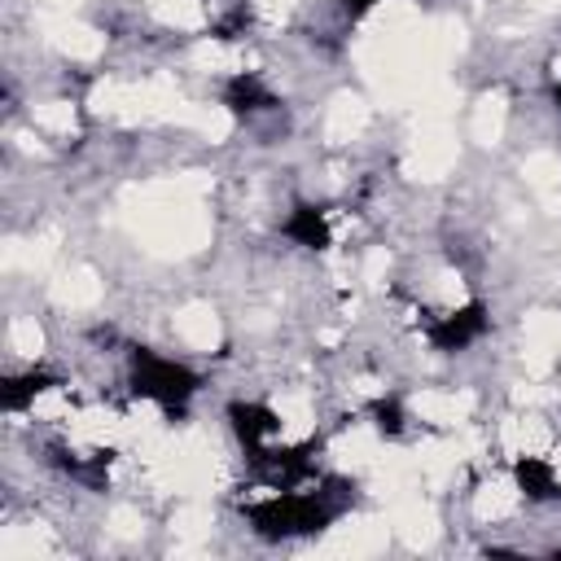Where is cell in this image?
<instances>
[{"mask_svg":"<svg viewBox=\"0 0 561 561\" xmlns=\"http://www.w3.org/2000/svg\"><path fill=\"white\" fill-rule=\"evenodd\" d=\"M513 478H517L526 500H557L561 495V478H557L552 460H543V456H517Z\"/></svg>","mask_w":561,"mask_h":561,"instance_id":"5","label":"cell"},{"mask_svg":"<svg viewBox=\"0 0 561 561\" xmlns=\"http://www.w3.org/2000/svg\"><path fill=\"white\" fill-rule=\"evenodd\" d=\"M373 4H377V0H342V9H346L351 18H359V13H368Z\"/></svg>","mask_w":561,"mask_h":561,"instance_id":"9","label":"cell"},{"mask_svg":"<svg viewBox=\"0 0 561 561\" xmlns=\"http://www.w3.org/2000/svg\"><path fill=\"white\" fill-rule=\"evenodd\" d=\"M280 232H285L294 245H302V250H324V245H329V219H324L320 206H298V210L285 219Z\"/></svg>","mask_w":561,"mask_h":561,"instance_id":"6","label":"cell"},{"mask_svg":"<svg viewBox=\"0 0 561 561\" xmlns=\"http://www.w3.org/2000/svg\"><path fill=\"white\" fill-rule=\"evenodd\" d=\"M557 105H561V88H557Z\"/></svg>","mask_w":561,"mask_h":561,"instance_id":"10","label":"cell"},{"mask_svg":"<svg viewBox=\"0 0 561 561\" xmlns=\"http://www.w3.org/2000/svg\"><path fill=\"white\" fill-rule=\"evenodd\" d=\"M228 425H232V434H237L250 451H263L280 421H276V412L263 408V403H232V408H228Z\"/></svg>","mask_w":561,"mask_h":561,"instance_id":"4","label":"cell"},{"mask_svg":"<svg viewBox=\"0 0 561 561\" xmlns=\"http://www.w3.org/2000/svg\"><path fill=\"white\" fill-rule=\"evenodd\" d=\"M131 390L149 403H162V408H180L197 394V373L171 355H158V351H136L131 355Z\"/></svg>","mask_w":561,"mask_h":561,"instance_id":"2","label":"cell"},{"mask_svg":"<svg viewBox=\"0 0 561 561\" xmlns=\"http://www.w3.org/2000/svg\"><path fill=\"white\" fill-rule=\"evenodd\" d=\"M224 105H228L232 114H259V110L272 105V96L263 92V83H259L254 75H237V79L228 83V92H224Z\"/></svg>","mask_w":561,"mask_h":561,"instance_id":"7","label":"cell"},{"mask_svg":"<svg viewBox=\"0 0 561 561\" xmlns=\"http://www.w3.org/2000/svg\"><path fill=\"white\" fill-rule=\"evenodd\" d=\"M337 517V504L329 491H294L276 486L263 504H250V522L263 539H294V535H316Z\"/></svg>","mask_w":561,"mask_h":561,"instance_id":"1","label":"cell"},{"mask_svg":"<svg viewBox=\"0 0 561 561\" xmlns=\"http://www.w3.org/2000/svg\"><path fill=\"white\" fill-rule=\"evenodd\" d=\"M482 329H486V311H482L478 302H469V307H460V311L438 316V320L430 324V342H434L438 351H465L473 337H482Z\"/></svg>","mask_w":561,"mask_h":561,"instance_id":"3","label":"cell"},{"mask_svg":"<svg viewBox=\"0 0 561 561\" xmlns=\"http://www.w3.org/2000/svg\"><path fill=\"white\" fill-rule=\"evenodd\" d=\"M373 416H377V430H381V434H399V430H403V412H399L394 399H381V403L373 408Z\"/></svg>","mask_w":561,"mask_h":561,"instance_id":"8","label":"cell"}]
</instances>
